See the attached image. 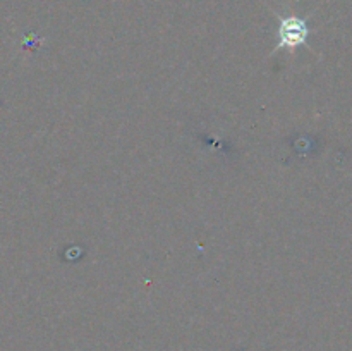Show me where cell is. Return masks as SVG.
<instances>
[{
	"label": "cell",
	"instance_id": "cell-1",
	"mask_svg": "<svg viewBox=\"0 0 352 351\" xmlns=\"http://www.w3.org/2000/svg\"><path fill=\"white\" fill-rule=\"evenodd\" d=\"M278 47L277 48H294L301 47L308 40V26L301 17H284L278 26Z\"/></svg>",
	"mask_w": 352,
	"mask_h": 351
}]
</instances>
